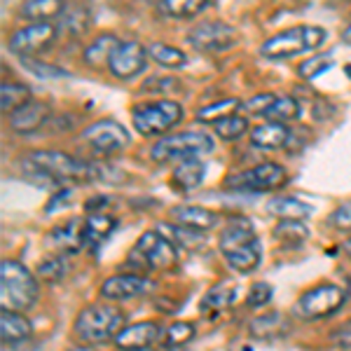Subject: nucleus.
Listing matches in <instances>:
<instances>
[{
    "instance_id": "1",
    "label": "nucleus",
    "mask_w": 351,
    "mask_h": 351,
    "mask_svg": "<svg viewBox=\"0 0 351 351\" xmlns=\"http://www.w3.org/2000/svg\"><path fill=\"white\" fill-rule=\"evenodd\" d=\"M218 248L225 263L239 274H251L263 260V243L258 239L256 228L243 216L228 220V225L220 232Z\"/></svg>"
},
{
    "instance_id": "2",
    "label": "nucleus",
    "mask_w": 351,
    "mask_h": 351,
    "mask_svg": "<svg viewBox=\"0 0 351 351\" xmlns=\"http://www.w3.org/2000/svg\"><path fill=\"white\" fill-rule=\"evenodd\" d=\"M26 164L31 171L40 173L43 178L54 183H96V180L108 178V169L92 162H82L59 150H36L26 157Z\"/></svg>"
},
{
    "instance_id": "3",
    "label": "nucleus",
    "mask_w": 351,
    "mask_h": 351,
    "mask_svg": "<svg viewBox=\"0 0 351 351\" xmlns=\"http://www.w3.org/2000/svg\"><path fill=\"white\" fill-rule=\"evenodd\" d=\"M124 326H127L124 311L112 307V304H89L75 316L73 332L82 344H104L110 339L115 342Z\"/></svg>"
},
{
    "instance_id": "4",
    "label": "nucleus",
    "mask_w": 351,
    "mask_h": 351,
    "mask_svg": "<svg viewBox=\"0 0 351 351\" xmlns=\"http://www.w3.org/2000/svg\"><path fill=\"white\" fill-rule=\"evenodd\" d=\"M178 265V246L162 232H145L129 251L127 267L136 274L148 271H171Z\"/></svg>"
},
{
    "instance_id": "5",
    "label": "nucleus",
    "mask_w": 351,
    "mask_h": 351,
    "mask_svg": "<svg viewBox=\"0 0 351 351\" xmlns=\"http://www.w3.org/2000/svg\"><path fill=\"white\" fill-rule=\"evenodd\" d=\"M0 293H3L5 307L28 311L40 295V288H38L36 276L28 271L26 265H21L19 260H3V265H0Z\"/></svg>"
},
{
    "instance_id": "6",
    "label": "nucleus",
    "mask_w": 351,
    "mask_h": 351,
    "mask_svg": "<svg viewBox=\"0 0 351 351\" xmlns=\"http://www.w3.org/2000/svg\"><path fill=\"white\" fill-rule=\"evenodd\" d=\"M324 43H326V31L321 26H295L267 38L263 43V47H260V52L271 61H281L302 52L319 49Z\"/></svg>"
},
{
    "instance_id": "7",
    "label": "nucleus",
    "mask_w": 351,
    "mask_h": 351,
    "mask_svg": "<svg viewBox=\"0 0 351 351\" xmlns=\"http://www.w3.org/2000/svg\"><path fill=\"white\" fill-rule=\"evenodd\" d=\"M213 148H216V141L206 132H180L157 141L150 150V157L160 164H169L188 160V157L208 155V152H213Z\"/></svg>"
},
{
    "instance_id": "8",
    "label": "nucleus",
    "mask_w": 351,
    "mask_h": 351,
    "mask_svg": "<svg viewBox=\"0 0 351 351\" xmlns=\"http://www.w3.org/2000/svg\"><path fill=\"white\" fill-rule=\"evenodd\" d=\"M183 120V106L176 101H155L141 104L132 110V122L141 136H162Z\"/></svg>"
},
{
    "instance_id": "9",
    "label": "nucleus",
    "mask_w": 351,
    "mask_h": 351,
    "mask_svg": "<svg viewBox=\"0 0 351 351\" xmlns=\"http://www.w3.org/2000/svg\"><path fill=\"white\" fill-rule=\"evenodd\" d=\"M288 183V171L281 164L265 162L225 180V188L239 192H276Z\"/></svg>"
},
{
    "instance_id": "10",
    "label": "nucleus",
    "mask_w": 351,
    "mask_h": 351,
    "mask_svg": "<svg viewBox=\"0 0 351 351\" xmlns=\"http://www.w3.org/2000/svg\"><path fill=\"white\" fill-rule=\"evenodd\" d=\"M347 293L335 284H319L309 288L307 293H302V298L298 300L295 311L302 319H326V316L335 314L342 307Z\"/></svg>"
},
{
    "instance_id": "11",
    "label": "nucleus",
    "mask_w": 351,
    "mask_h": 351,
    "mask_svg": "<svg viewBox=\"0 0 351 351\" xmlns=\"http://www.w3.org/2000/svg\"><path fill=\"white\" fill-rule=\"evenodd\" d=\"M188 43L195 49L206 52V54L228 52L237 43V31H234V26L225 24V21H218V19L199 21L197 26L190 28Z\"/></svg>"
},
{
    "instance_id": "12",
    "label": "nucleus",
    "mask_w": 351,
    "mask_h": 351,
    "mask_svg": "<svg viewBox=\"0 0 351 351\" xmlns=\"http://www.w3.org/2000/svg\"><path fill=\"white\" fill-rule=\"evenodd\" d=\"M82 141L99 155H115L129 145V132L112 120H101L84 129Z\"/></svg>"
},
{
    "instance_id": "13",
    "label": "nucleus",
    "mask_w": 351,
    "mask_h": 351,
    "mask_svg": "<svg viewBox=\"0 0 351 351\" xmlns=\"http://www.w3.org/2000/svg\"><path fill=\"white\" fill-rule=\"evenodd\" d=\"M56 26L52 21H28V26L19 28L12 38H10V52L19 56H33L47 49L56 38Z\"/></svg>"
},
{
    "instance_id": "14",
    "label": "nucleus",
    "mask_w": 351,
    "mask_h": 351,
    "mask_svg": "<svg viewBox=\"0 0 351 351\" xmlns=\"http://www.w3.org/2000/svg\"><path fill=\"white\" fill-rule=\"evenodd\" d=\"M148 59H150L148 49H145L143 45L134 43V40H124L117 45V49L112 52L108 71L117 80H132V77H136L143 71Z\"/></svg>"
},
{
    "instance_id": "15",
    "label": "nucleus",
    "mask_w": 351,
    "mask_h": 351,
    "mask_svg": "<svg viewBox=\"0 0 351 351\" xmlns=\"http://www.w3.org/2000/svg\"><path fill=\"white\" fill-rule=\"evenodd\" d=\"M152 291V281L148 274H115L104 281L101 286V298L108 302H127V300L141 298Z\"/></svg>"
},
{
    "instance_id": "16",
    "label": "nucleus",
    "mask_w": 351,
    "mask_h": 351,
    "mask_svg": "<svg viewBox=\"0 0 351 351\" xmlns=\"http://www.w3.org/2000/svg\"><path fill=\"white\" fill-rule=\"evenodd\" d=\"M49 122V106L45 101H26L21 108L10 112V129L16 134H33Z\"/></svg>"
},
{
    "instance_id": "17",
    "label": "nucleus",
    "mask_w": 351,
    "mask_h": 351,
    "mask_svg": "<svg viewBox=\"0 0 351 351\" xmlns=\"http://www.w3.org/2000/svg\"><path fill=\"white\" fill-rule=\"evenodd\" d=\"M47 243L59 253L73 256L84 248V218H71L68 223L59 225L47 234Z\"/></svg>"
},
{
    "instance_id": "18",
    "label": "nucleus",
    "mask_w": 351,
    "mask_h": 351,
    "mask_svg": "<svg viewBox=\"0 0 351 351\" xmlns=\"http://www.w3.org/2000/svg\"><path fill=\"white\" fill-rule=\"evenodd\" d=\"M160 324L155 321H141L134 326H124V330L115 337V344L120 349H148L155 342H160Z\"/></svg>"
},
{
    "instance_id": "19",
    "label": "nucleus",
    "mask_w": 351,
    "mask_h": 351,
    "mask_svg": "<svg viewBox=\"0 0 351 351\" xmlns=\"http://www.w3.org/2000/svg\"><path fill=\"white\" fill-rule=\"evenodd\" d=\"M169 216L176 225H185V228H192V230H211L216 228L218 223V213L211 211L206 206H195V204H185V206H173L169 211Z\"/></svg>"
},
{
    "instance_id": "20",
    "label": "nucleus",
    "mask_w": 351,
    "mask_h": 351,
    "mask_svg": "<svg viewBox=\"0 0 351 351\" xmlns=\"http://www.w3.org/2000/svg\"><path fill=\"white\" fill-rule=\"evenodd\" d=\"M291 141V129L284 122L267 120L265 124H258L251 132V143L260 150H279Z\"/></svg>"
},
{
    "instance_id": "21",
    "label": "nucleus",
    "mask_w": 351,
    "mask_h": 351,
    "mask_svg": "<svg viewBox=\"0 0 351 351\" xmlns=\"http://www.w3.org/2000/svg\"><path fill=\"white\" fill-rule=\"evenodd\" d=\"M120 43L122 40L115 36V33H101V36H96L94 40L84 47V54H82L84 64L89 68H94V71H101L104 66L110 64V56Z\"/></svg>"
},
{
    "instance_id": "22",
    "label": "nucleus",
    "mask_w": 351,
    "mask_h": 351,
    "mask_svg": "<svg viewBox=\"0 0 351 351\" xmlns=\"http://www.w3.org/2000/svg\"><path fill=\"white\" fill-rule=\"evenodd\" d=\"M117 228V220L112 216H106V213H89L84 218V248L89 251H96L112 230Z\"/></svg>"
},
{
    "instance_id": "23",
    "label": "nucleus",
    "mask_w": 351,
    "mask_h": 351,
    "mask_svg": "<svg viewBox=\"0 0 351 351\" xmlns=\"http://www.w3.org/2000/svg\"><path fill=\"white\" fill-rule=\"evenodd\" d=\"M31 321L26 319L19 311H10L5 307L0 311V339L3 344H14V342H24L31 335Z\"/></svg>"
},
{
    "instance_id": "24",
    "label": "nucleus",
    "mask_w": 351,
    "mask_h": 351,
    "mask_svg": "<svg viewBox=\"0 0 351 351\" xmlns=\"http://www.w3.org/2000/svg\"><path fill=\"white\" fill-rule=\"evenodd\" d=\"M237 302V281L225 279L211 288L202 300L204 314H220V311L230 309Z\"/></svg>"
},
{
    "instance_id": "25",
    "label": "nucleus",
    "mask_w": 351,
    "mask_h": 351,
    "mask_svg": "<svg viewBox=\"0 0 351 351\" xmlns=\"http://www.w3.org/2000/svg\"><path fill=\"white\" fill-rule=\"evenodd\" d=\"M204 176H206V164H204L199 157H188V160L178 162L171 178L178 190H195L202 185Z\"/></svg>"
},
{
    "instance_id": "26",
    "label": "nucleus",
    "mask_w": 351,
    "mask_h": 351,
    "mask_svg": "<svg viewBox=\"0 0 351 351\" xmlns=\"http://www.w3.org/2000/svg\"><path fill=\"white\" fill-rule=\"evenodd\" d=\"M248 330L258 339H276L288 332V319L284 314H279V311H269V314H263V316H258V319H253Z\"/></svg>"
},
{
    "instance_id": "27",
    "label": "nucleus",
    "mask_w": 351,
    "mask_h": 351,
    "mask_svg": "<svg viewBox=\"0 0 351 351\" xmlns=\"http://www.w3.org/2000/svg\"><path fill=\"white\" fill-rule=\"evenodd\" d=\"M267 211L279 220H304L311 216V206L295 197H274L267 204Z\"/></svg>"
},
{
    "instance_id": "28",
    "label": "nucleus",
    "mask_w": 351,
    "mask_h": 351,
    "mask_svg": "<svg viewBox=\"0 0 351 351\" xmlns=\"http://www.w3.org/2000/svg\"><path fill=\"white\" fill-rule=\"evenodd\" d=\"M66 10V0H28L21 8V16L26 21H52Z\"/></svg>"
},
{
    "instance_id": "29",
    "label": "nucleus",
    "mask_w": 351,
    "mask_h": 351,
    "mask_svg": "<svg viewBox=\"0 0 351 351\" xmlns=\"http://www.w3.org/2000/svg\"><path fill=\"white\" fill-rule=\"evenodd\" d=\"M31 101V89L21 82H3L0 87V108L5 115H10L12 110L21 108V106Z\"/></svg>"
},
{
    "instance_id": "30",
    "label": "nucleus",
    "mask_w": 351,
    "mask_h": 351,
    "mask_svg": "<svg viewBox=\"0 0 351 351\" xmlns=\"http://www.w3.org/2000/svg\"><path fill=\"white\" fill-rule=\"evenodd\" d=\"M148 56L162 68H180L188 61L183 49L173 47V45H167V43H152L148 47Z\"/></svg>"
},
{
    "instance_id": "31",
    "label": "nucleus",
    "mask_w": 351,
    "mask_h": 351,
    "mask_svg": "<svg viewBox=\"0 0 351 351\" xmlns=\"http://www.w3.org/2000/svg\"><path fill=\"white\" fill-rule=\"evenodd\" d=\"M274 237L286 246H300L309 239V228L302 220H279L274 228Z\"/></svg>"
},
{
    "instance_id": "32",
    "label": "nucleus",
    "mask_w": 351,
    "mask_h": 351,
    "mask_svg": "<svg viewBox=\"0 0 351 351\" xmlns=\"http://www.w3.org/2000/svg\"><path fill=\"white\" fill-rule=\"evenodd\" d=\"M71 271V263L66 260V253H56V256H49L47 260H43L38 265V276L47 284H59L64 281Z\"/></svg>"
},
{
    "instance_id": "33",
    "label": "nucleus",
    "mask_w": 351,
    "mask_h": 351,
    "mask_svg": "<svg viewBox=\"0 0 351 351\" xmlns=\"http://www.w3.org/2000/svg\"><path fill=\"white\" fill-rule=\"evenodd\" d=\"M211 0H162L160 10L171 19H190V16L199 14Z\"/></svg>"
},
{
    "instance_id": "34",
    "label": "nucleus",
    "mask_w": 351,
    "mask_h": 351,
    "mask_svg": "<svg viewBox=\"0 0 351 351\" xmlns=\"http://www.w3.org/2000/svg\"><path fill=\"white\" fill-rule=\"evenodd\" d=\"M265 117L267 120H274V122H295L300 117V104L298 99H293V96H276L274 104L269 106L267 112H265Z\"/></svg>"
},
{
    "instance_id": "35",
    "label": "nucleus",
    "mask_w": 351,
    "mask_h": 351,
    "mask_svg": "<svg viewBox=\"0 0 351 351\" xmlns=\"http://www.w3.org/2000/svg\"><path fill=\"white\" fill-rule=\"evenodd\" d=\"M211 127L223 141H237L248 132V120L234 112V115H228V117H223V120H216Z\"/></svg>"
},
{
    "instance_id": "36",
    "label": "nucleus",
    "mask_w": 351,
    "mask_h": 351,
    "mask_svg": "<svg viewBox=\"0 0 351 351\" xmlns=\"http://www.w3.org/2000/svg\"><path fill=\"white\" fill-rule=\"evenodd\" d=\"M239 108H241V101L225 99V101H218V104H211V106H204V108L197 110V120L206 122V124H213L216 120H223V117H228V115H234Z\"/></svg>"
},
{
    "instance_id": "37",
    "label": "nucleus",
    "mask_w": 351,
    "mask_h": 351,
    "mask_svg": "<svg viewBox=\"0 0 351 351\" xmlns=\"http://www.w3.org/2000/svg\"><path fill=\"white\" fill-rule=\"evenodd\" d=\"M192 337H195V326L188 324V321H176L164 330V344L167 347H183Z\"/></svg>"
},
{
    "instance_id": "38",
    "label": "nucleus",
    "mask_w": 351,
    "mask_h": 351,
    "mask_svg": "<svg viewBox=\"0 0 351 351\" xmlns=\"http://www.w3.org/2000/svg\"><path fill=\"white\" fill-rule=\"evenodd\" d=\"M332 59L326 54H319V56H311V59H307L304 64H300L298 73L300 77H304V80H314L316 75H321V73H326L328 68H330Z\"/></svg>"
},
{
    "instance_id": "39",
    "label": "nucleus",
    "mask_w": 351,
    "mask_h": 351,
    "mask_svg": "<svg viewBox=\"0 0 351 351\" xmlns=\"http://www.w3.org/2000/svg\"><path fill=\"white\" fill-rule=\"evenodd\" d=\"M271 295H274V288L269 284H265V281H258V284L251 286V293H248V307L258 309V307H265V304L269 302Z\"/></svg>"
},
{
    "instance_id": "40",
    "label": "nucleus",
    "mask_w": 351,
    "mask_h": 351,
    "mask_svg": "<svg viewBox=\"0 0 351 351\" xmlns=\"http://www.w3.org/2000/svg\"><path fill=\"white\" fill-rule=\"evenodd\" d=\"M276 96L274 94H260V96H253V99H248L246 104H241V108L246 112H251V115H265L267 108L271 104H274Z\"/></svg>"
},
{
    "instance_id": "41",
    "label": "nucleus",
    "mask_w": 351,
    "mask_h": 351,
    "mask_svg": "<svg viewBox=\"0 0 351 351\" xmlns=\"http://www.w3.org/2000/svg\"><path fill=\"white\" fill-rule=\"evenodd\" d=\"M21 59H24L26 71L36 73V75H40V77H64L66 75V73L59 71L56 66H45V64H40V61L33 59V56H21Z\"/></svg>"
},
{
    "instance_id": "42",
    "label": "nucleus",
    "mask_w": 351,
    "mask_h": 351,
    "mask_svg": "<svg viewBox=\"0 0 351 351\" xmlns=\"http://www.w3.org/2000/svg\"><path fill=\"white\" fill-rule=\"evenodd\" d=\"M330 225L339 232H351V202L342 204V206H337L335 211H332Z\"/></svg>"
},
{
    "instance_id": "43",
    "label": "nucleus",
    "mask_w": 351,
    "mask_h": 351,
    "mask_svg": "<svg viewBox=\"0 0 351 351\" xmlns=\"http://www.w3.org/2000/svg\"><path fill=\"white\" fill-rule=\"evenodd\" d=\"M330 342L339 349H351V321L342 324L335 332L330 335Z\"/></svg>"
},
{
    "instance_id": "44",
    "label": "nucleus",
    "mask_w": 351,
    "mask_h": 351,
    "mask_svg": "<svg viewBox=\"0 0 351 351\" xmlns=\"http://www.w3.org/2000/svg\"><path fill=\"white\" fill-rule=\"evenodd\" d=\"M68 197H71V190H61L54 195V199L47 204V211H56V206H64L68 204Z\"/></svg>"
},
{
    "instance_id": "45",
    "label": "nucleus",
    "mask_w": 351,
    "mask_h": 351,
    "mask_svg": "<svg viewBox=\"0 0 351 351\" xmlns=\"http://www.w3.org/2000/svg\"><path fill=\"white\" fill-rule=\"evenodd\" d=\"M342 40L347 43V45H351V24L344 28V33H342Z\"/></svg>"
},
{
    "instance_id": "46",
    "label": "nucleus",
    "mask_w": 351,
    "mask_h": 351,
    "mask_svg": "<svg viewBox=\"0 0 351 351\" xmlns=\"http://www.w3.org/2000/svg\"><path fill=\"white\" fill-rule=\"evenodd\" d=\"M342 248H344V253H347V258L351 260V237H349L347 241H344V246H342Z\"/></svg>"
}]
</instances>
